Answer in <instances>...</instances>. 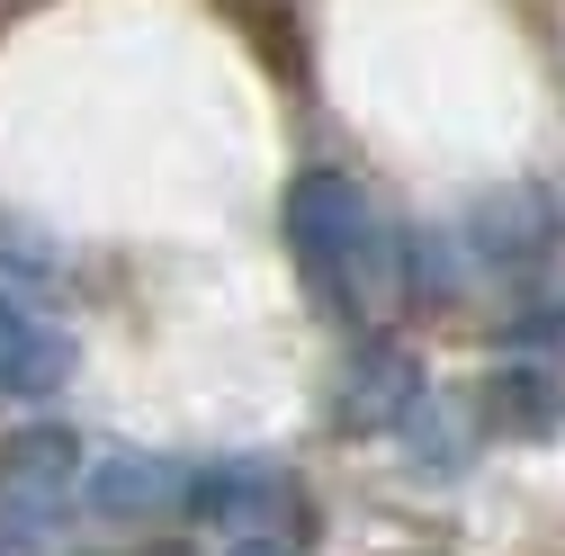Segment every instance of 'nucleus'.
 <instances>
[{"instance_id":"f03ea898","label":"nucleus","mask_w":565,"mask_h":556,"mask_svg":"<svg viewBox=\"0 0 565 556\" xmlns=\"http://www.w3.org/2000/svg\"><path fill=\"white\" fill-rule=\"evenodd\" d=\"M73 494H82V440L63 423H36V431H19L0 449V503H10V521H36V512L73 503Z\"/></svg>"},{"instance_id":"20e7f679","label":"nucleus","mask_w":565,"mask_h":556,"mask_svg":"<svg viewBox=\"0 0 565 556\" xmlns=\"http://www.w3.org/2000/svg\"><path fill=\"white\" fill-rule=\"evenodd\" d=\"M63 377H73V341L0 288V395H54Z\"/></svg>"},{"instance_id":"39448f33","label":"nucleus","mask_w":565,"mask_h":556,"mask_svg":"<svg viewBox=\"0 0 565 556\" xmlns=\"http://www.w3.org/2000/svg\"><path fill=\"white\" fill-rule=\"evenodd\" d=\"M547 216H556L547 197L512 189V197H493V206H476V225H467V234H476V252H484V260H530V252H539V243L556 234Z\"/></svg>"},{"instance_id":"0eeeda50","label":"nucleus","mask_w":565,"mask_h":556,"mask_svg":"<svg viewBox=\"0 0 565 556\" xmlns=\"http://www.w3.org/2000/svg\"><path fill=\"white\" fill-rule=\"evenodd\" d=\"M234 556H297L288 538H269V530H252V538H234Z\"/></svg>"},{"instance_id":"423d86ee","label":"nucleus","mask_w":565,"mask_h":556,"mask_svg":"<svg viewBox=\"0 0 565 556\" xmlns=\"http://www.w3.org/2000/svg\"><path fill=\"white\" fill-rule=\"evenodd\" d=\"M225 19L278 63V82H306V19H297V0H225Z\"/></svg>"},{"instance_id":"f257e3e1","label":"nucleus","mask_w":565,"mask_h":556,"mask_svg":"<svg viewBox=\"0 0 565 556\" xmlns=\"http://www.w3.org/2000/svg\"><path fill=\"white\" fill-rule=\"evenodd\" d=\"M288 252H297V269H306V288L332 306V314H377V288H386V225H377V206H369V189L350 180V171H332V162H315V171H297L288 180Z\"/></svg>"},{"instance_id":"7ed1b4c3","label":"nucleus","mask_w":565,"mask_h":556,"mask_svg":"<svg viewBox=\"0 0 565 556\" xmlns=\"http://www.w3.org/2000/svg\"><path fill=\"white\" fill-rule=\"evenodd\" d=\"M82 494L99 521H153V512H180L189 467H171L153 449H108L99 467H82Z\"/></svg>"}]
</instances>
